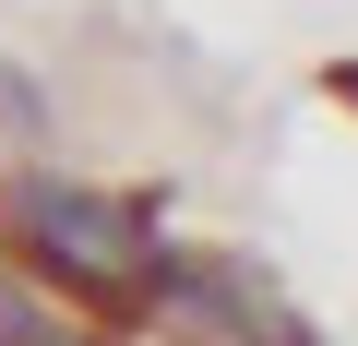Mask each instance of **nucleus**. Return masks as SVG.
<instances>
[{"label":"nucleus","mask_w":358,"mask_h":346,"mask_svg":"<svg viewBox=\"0 0 358 346\" xmlns=\"http://www.w3.org/2000/svg\"><path fill=\"white\" fill-rule=\"evenodd\" d=\"M0 239L24 275L72 287L84 310H155L167 275V227L143 192H84V180H13L0 192Z\"/></svg>","instance_id":"f257e3e1"},{"label":"nucleus","mask_w":358,"mask_h":346,"mask_svg":"<svg viewBox=\"0 0 358 346\" xmlns=\"http://www.w3.org/2000/svg\"><path fill=\"white\" fill-rule=\"evenodd\" d=\"M155 310L192 334V346H310V322H299V310L275 298V275L239 263V251H167Z\"/></svg>","instance_id":"f03ea898"},{"label":"nucleus","mask_w":358,"mask_h":346,"mask_svg":"<svg viewBox=\"0 0 358 346\" xmlns=\"http://www.w3.org/2000/svg\"><path fill=\"white\" fill-rule=\"evenodd\" d=\"M0 346H120L108 322H72L36 298V275H0Z\"/></svg>","instance_id":"7ed1b4c3"},{"label":"nucleus","mask_w":358,"mask_h":346,"mask_svg":"<svg viewBox=\"0 0 358 346\" xmlns=\"http://www.w3.org/2000/svg\"><path fill=\"white\" fill-rule=\"evenodd\" d=\"M48 120V96H36V72H13V60H0V131H36Z\"/></svg>","instance_id":"20e7f679"},{"label":"nucleus","mask_w":358,"mask_h":346,"mask_svg":"<svg viewBox=\"0 0 358 346\" xmlns=\"http://www.w3.org/2000/svg\"><path fill=\"white\" fill-rule=\"evenodd\" d=\"M334 96H346V108H358V60H334Z\"/></svg>","instance_id":"39448f33"}]
</instances>
